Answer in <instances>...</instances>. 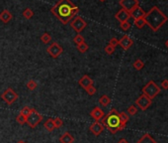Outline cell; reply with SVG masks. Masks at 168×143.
Masks as SVG:
<instances>
[{
	"label": "cell",
	"mask_w": 168,
	"mask_h": 143,
	"mask_svg": "<svg viewBox=\"0 0 168 143\" xmlns=\"http://www.w3.org/2000/svg\"><path fill=\"white\" fill-rule=\"evenodd\" d=\"M50 11L62 24L66 25L72 20V18L78 15L79 8L70 0H60L56 5L52 7Z\"/></svg>",
	"instance_id": "6da1fadb"
},
{
	"label": "cell",
	"mask_w": 168,
	"mask_h": 143,
	"mask_svg": "<svg viewBox=\"0 0 168 143\" xmlns=\"http://www.w3.org/2000/svg\"><path fill=\"white\" fill-rule=\"evenodd\" d=\"M144 20L146 22V25H148L151 30L156 32L167 22L168 18L162 11H160V9L157 6H153L145 14Z\"/></svg>",
	"instance_id": "7a4b0ae2"
},
{
	"label": "cell",
	"mask_w": 168,
	"mask_h": 143,
	"mask_svg": "<svg viewBox=\"0 0 168 143\" xmlns=\"http://www.w3.org/2000/svg\"><path fill=\"white\" fill-rule=\"evenodd\" d=\"M99 122L104 125V127H107L111 133L118 132V127L120 125L119 112H118L116 108H112L107 115H104L99 120Z\"/></svg>",
	"instance_id": "3957f363"
},
{
	"label": "cell",
	"mask_w": 168,
	"mask_h": 143,
	"mask_svg": "<svg viewBox=\"0 0 168 143\" xmlns=\"http://www.w3.org/2000/svg\"><path fill=\"white\" fill-rule=\"evenodd\" d=\"M160 91H161V87H159L153 81L148 82L144 87H142V95H146L151 100H152L156 95L160 94Z\"/></svg>",
	"instance_id": "277c9868"
},
{
	"label": "cell",
	"mask_w": 168,
	"mask_h": 143,
	"mask_svg": "<svg viewBox=\"0 0 168 143\" xmlns=\"http://www.w3.org/2000/svg\"><path fill=\"white\" fill-rule=\"evenodd\" d=\"M42 120H43V115H42L41 113L38 112L35 108H33L32 112L27 116L26 123L30 126L31 128H35Z\"/></svg>",
	"instance_id": "5b68a950"
},
{
	"label": "cell",
	"mask_w": 168,
	"mask_h": 143,
	"mask_svg": "<svg viewBox=\"0 0 168 143\" xmlns=\"http://www.w3.org/2000/svg\"><path fill=\"white\" fill-rule=\"evenodd\" d=\"M1 99L5 102L7 104H13L17 99H18V94L14 91L13 89H11V87H8L4 92L1 95Z\"/></svg>",
	"instance_id": "8992f818"
},
{
	"label": "cell",
	"mask_w": 168,
	"mask_h": 143,
	"mask_svg": "<svg viewBox=\"0 0 168 143\" xmlns=\"http://www.w3.org/2000/svg\"><path fill=\"white\" fill-rule=\"evenodd\" d=\"M70 26L72 29H74V30L76 31L78 34H80V32L87 26V23L83 18H81L80 16L77 15L76 17H74V19L71 21Z\"/></svg>",
	"instance_id": "52a82bcc"
},
{
	"label": "cell",
	"mask_w": 168,
	"mask_h": 143,
	"mask_svg": "<svg viewBox=\"0 0 168 143\" xmlns=\"http://www.w3.org/2000/svg\"><path fill=\"white\" fill-rule=\"evenodd\" d=\"M62 51H64V50H62V47L60 44H57V42L52 43L50 46H49V48L47 49L48 54L53 59H57V58L60 57L62 53Z\"/></svg>",
	"instance_id": "ba28073f"
},
{
	"label": "cell",
	"mask_w": 168,
	"mask_h": 143,
	"mask_svg": "<svg viewBox=\"0 0 168 143\" xmlns=\"http://www.w3.org/2000/svg\"><path fill=\"white\" fill-rule=\"evenodd\" d=\"M136 104L141 110H146V109L151 106V99H148L146 95H141L140 98L136 100Z\"/></svg>",
	"instance_id": "9c48e42d"
},
{
	"label": "cell",
	"mask_w": 168,
	"mask_h": 143,
	"mask_svg": "<svg viewBox=\"0 0 168 143\" xmlns=\"http://www.w3.org/2000/svg\"><path fill=\"white\" fill-rule=\"evenodd\" d=\"M120 5L122 6V9L130 13L137 6H138V0H120Z\"/></svg>",
	"instance_id": "30bf717a"
},
{
	"label": "cell",
	"mask_w": 168,
	"mask_h": 143,
	"mask_svg": "<svg viewBox=\"0 0 168 143\" xmlns=\"http://www.w3.org/2000/svg\"><path fill=\"white\" fill-rule=\"evenodd\" d=\"M133 39L128 35H124L119 40V45L122 47V49L125 50V51H127V50H129L130 48H131L133 46Z\"/></svg>",
	"instance_id": "8fae6325"
},
{
	"label": "cell",
	"mask_w": 168,
	"mask_h": 143,
	"mask_svg": "<svg viewBox=\"0 0 168 143\" xmlns=\"http://www.w3.org/2000/svg\"><path fill=\"white\" fill-rule=\"evenodd\" d=\"M145 14H146V13L144 11V9H142V8L140 7V5L137 6L132 12H130V15H131L132 18H133V20H137V19L144 18Z\"/></svg>",
	"instance_id": "7c38bea8"
},
{
	"label": "cell",
	"mask_w": 168,
	"mask_h": 143,
	"mask_svg": "<svg viewBox=\"0 0 168 143\" xmlns=\"http://www.w3.org/2000/svg\"><path fill=\"white\" fill-rule=\"evenodd\" d=\"M104 125H102L101 124L99 121H95V122H93L91 125H90V127H89V129H90V131L94 134V135H96V136H98V135H100L101 133L103 132V130H104Z\"/></svg>",
	"instance_id": "4fadbf2b"
},
{
	"label": "cell",
	"mask_w": 168,
	"mask_h": 143,
	"mask_svg": "<svg viewBox=\"0 0 168 143\" xmlns=\"http://www.w3.org/2000/svg\"><path fill=\"white\" fill-rule=\"evenodd\" d=\"M93 83H94L93 79H92L89 75H84L83 77L78 81L79 86H80L81 87H83L84 90L87 89V87H91V86H93Z\"/></svg>",
	"instance_id": "5bb4252c"
},
{
	"label": "cell",
	"mask_w": 168,
	"mask_h": 143,
	"mask_svg": "<svg viewBox=\"0 0 168 143\" xmlns=\"http://www.w3.org/2000/svg\"><path fill=\"white\" fill-rule=\"evenodd\" d=\"M90 115H91L92 118L95 119V121H99L105 115V113H104L102 108L99 107V106H96L90 111Z\"/></svg>",
	"instance_id": "9a60e30c"
},
{
	"label": "cell",
	"mask_w": 168,
	"mask_h": 143,
	"mask_svg": "<svg viewBox=\"0 0 168 143\" xmlns=\"http://www.w3.org/2000/svg\"><path fill=\"white\" fill-rule=\"evenodd\" d=\"M115 17L120 23H122V22H126V21H129L130 17H131V15H130V13L128 11H126L124 9H121L119 12H117L116 13Z\"/></svg>",
	"instance_id": "2e32d148"
},
{
	"label": "cell",
	"mask_w": 168,
	"mask_h": 143,
	"mask_svg": "<svg viewBox=\"0 0 168 143\" xmlns=\"http://www.w3.org/2000/svg\"><path fill=\"white\" fill-rule=\"evenodd\" d=\"M60 143H73L74 142V137L72 136V134L70 132L66 131L64 133L61 134V136L60 137Z\"/></svg>",
	"instance_id": "e0dca14e"
},
{
	"label": "cell",
	"mask_w": 168,
	"mask_h": 143,
	"mask_svg": "<svg viewBox=\"0 0 168 143\" xmlns=\"http://www.w3.org/2000/svg\"><path fill=\"white\" fill-rule=\"evenodd\" d=\"M12 17H13V16H12L11 12L8 11L7 9H4L1 13H0V20L5 24L9 23V21H11Z\"/></svg>",
	"instance_id": "ac0fdd59"
},
{
	"label": "cell",
	"mask_w": 168,
	"mask_h": 143,
	"mask_svg": "<svg viewBox=\"0 0 168 143\" xmlns=\"http://www.w3.org/2000/svg\"><path fill=\"white\" fill-rule=\"evenodd\" d=\"M99 103H100L101 106L106 107V106H108L109 104L111 103V99L109 98V96H108L107 95H103L99 99Z\"/></svg>",
	"instance_id": "d6986e66"
},
{
	"label": "cell",
	"mask_w": 168,
	"mask_h": 143,
	"mask_svg": "<svg viewBox=\"0 0 168 143\" xmlns=\"http://www.w3.org/2000/svg\"><path fill=\"white\" fill-rule=\"evenodd\" d=\"M137 143H156V141H155V139H153L150 134H144V135H142V137L137 141Z\"/></svg>",
	"instance_id": "ffe728a7"
},
{
	"label": "cell",
	"mask_w": 168,
	"mask_h": 143,
	"mask_svg": "<svg viewBox=\"0 0 168 143\" xmlns=\"http://www.w3.org/2000/svg\"><path fill=\"white\" fill-rule=\"evenodd\" d=\"M44 127L46 128V130H48L49 132H53L56 127H54V124H53V118H49L46 120V122L44 123Z\"/></svg>",
	"instance_id": "44dd1931"
},
{
	"label": "cell",
	"mask_w": 168,
	"mask_h": 143,
	"mask_svg": "<svg viewBox=\"0 0 168 143\" xmlns=\"http://www.w3.org/2000/svg\"><path fill=\"white\" fill-rule=\"evenodd\" d=\"M119 118H120V123L123 125H126L130 120L129 114L126 112H119Z\"/></svg>",
	"instance_id": "7402d4cb"
},
{
	"label": "cell",
	"mask_w": 168,
	"mask_h": 143,
	"mask_svg": "<svg viewBox=\"0 0 168 143\" xmlns=\"http://www.w3.org/2000/svg\"><path fill=\"white\" fill-rule=\"evenodd\" d=\"M133 68L136 69V70L141 71V70L144 69V61H141V59H137V60H136V61L133 62Z\"/></svg>",
	"instance_id": "603a6c76"
},
{
	"label": "cell",
	"mask_w": 168,
	"mask_h": 143,
	"mask_svg": "<svg viewBox=\"0 0 168 143\" xmlns=\"http://www.w3.org/2000/svg\"><path fill=\"white\" fill-rule=\"evenodd\" d=\"M22 15H23V17L25 18V19H31L33 16H34V12L30 9V8H27V9H25L24 11H23V13H22Z\"/></svg>",
	"instance_id": "cb8c5ba5"
},
{
	"label": "cell",
	"mask_w": 168,
	"mask_h": 143,
	"mask_svg": "<svg viewBox=\"0 0 168 143\" xmlns=\"http://www.w3.org/2000/svg\"><path fill=\"white\" fill-rule=\"evenodd\" d=\"M41 40L44 44H49L50 41H52V36H50L49 33H44L43 35L41 36Z\"/></svg>",
	"instance_id": "d4e9b609"
},
{
	"label": "cell",
	"mask_w": 168,
	"mask_h": 143,
	"mask_svg": "<svg viewBox=\"0 0 168 143\" xmlns=\"http://www.w3.org/2000/svg\"><path fill=\"white\" fill-rule=\"evenodd\" d=\"M134 25H136V27L138 28V29H141L144 28L145 25H146V22L144 18H141V19H137V20H134Z\"/></svg>",
	"instance_id": "484cf974"
},
{
	"label": "cell",
	"mask_w": 168,
	"mask_h": 143,
	"mask_svg": "<svg viewBox=\"0 0 168 143\" xmlns=\"http://www.w3.org/2000/svg\"><path fill=\"white\" fill-rule=\"evenodd\" d=\"M26 86L30 91H35L38 87V83H37L36 81H34V79H30V81H28Z\"/></svg>",
	"instance_id": "4316f807"
},
{
	"label": "cell",
	"mask_w": 168,
	"mask_h": 143,
	"mask_svg": "<svg viewBox=\"0 0 168 143\" xmlns=\"http://www.w3.org/2000/svg\"><path fill=\"white\" fill-rule=\"evenodd\" d=\"M88 45L85 43V42H83V43H81V44H79V45H77V50L80 53H85V52H87L88 51Z\"/></svg>",
	"instance_id": "83f0119b"
},
{
	"label": "cell",
	"mask_w": 168,
	"mask_h": 143,
	"mask_svg": "<svg viewBox=\"0 0 168 143\" xmlns=\"http://www.w3.org/2000/svg\"><path fill=\"white\" fill-rule=\"evenodd\" d=\"M128 114L129 115H136L137 114V107L136 106H133H133H130L129 107H128Z\"/></svg>",
	"instance_id": "f1b7e54d"
},
{
	"label": "cell",
	"mask_w": 168,
	"mask_h": 143,
	"mask_svg": "<svg viewBox=\"0 0 168 143\" xmlns=\"http://www.w3.org/2000/svg\"><path fill=\"white\" fill-rule=\"evenodd\" d=\"M32 110H33V108H31V107H28V106H25V107H23L22 109H21V111H20V113L22 114L23 116H25L27 118V116L30 114V113L32 112Z\"/></svg>",
	"instance_id": "f546056e"
},
{
	"label": "cell",
	"mask_w": 168,
	"mask_h": 143,
	"mask_svg": "<svg viewBox=\"0 0 168 143\" xmlns=\"http://www.w3.org/2000/svg\"><path fill=\"white\" fill-rule=\"evenodd\" d=\"M53 124H54V127L56 128H60L64 122H62L61 118L60 117H57V118H53Z\"/></svg>",
	"instance_id": "4dcf8cb0"
},
{
	"label": "cell",
	"mask_w": 168,
	"mask_h": 143,
	"mask_svg": "<svg viewBox=\"0 0 168 143\" xmlns=\"http://www.w3.org/2000/svg\"><path fill=\"white\" fill-rule=\"evenodd\" d=\"M16 121H17V123L23 125V124L26 123V117L23 116L21 113H19V114L17 115V117H16Z\"/></svg>",
	"instance_id": "1f68e13d"
},
{
	"label": "cell",
	"mask_w": 168,
	"mask_h": 143,
	"mask_svg": "<svg viewBox=\"0 0 168 143\" xmlns=\"http://www.w3.org/2000/svg\"><path fill=\"white\" fill-rule=\"evenodd\" d=\"M73 41H74V43L76 44V45H79V44H81L84 42V37L80 34H77L76 36H75L73 38Z\"/></svg>",
	"instance_id": "d6a6232c"
},
{
	"label": "cell",
	"mask_w": 168,
	"mask_h": 143,
	"mask_svg": "<svg viewBox=\"0 0 168 143\" xmlns=\"http://www.w3.org/2000/svg\"><path fill=\"white\" fill-rule=\"evenodd\" d=\"M85 91L89 95H94L96 94V91H97V90H96V87L94 86H91L89 87H87V89H85Z\"/></svg>",
	"instance_id": "836d02e7"
},
{
	"label": "cell",
	"mask_w": 168,
	"mask_h": 143,
	"mask_svg": "<svg viewBox=\"0 0 168 143\" xmlns=\"http://www.w3.org/2000/svg\"><path fill=\"white\" fill-rule=\"evenodd\" d=\"M121 28L123 29L124 31H128L130 28H131V24L129 23V21H126V22H122L120 24Z\"/></svg>",
	"instance_id": "e575fe53"
},
{
	"label": "cell",
	"mask_w": 168,
	"mask_h": 143,
	"mask_svg": "<svg viewBox=\"0 0 168 143\" xmlns=\"http://www.w3.org/2000/svg\"><path fill=\"white\" fill-rule=\"evenodd\" d=\"M115 47H113L111 45H107L106 47H105V52H106L108 55H112L113 53L115 52Z\"/></svg>",
	"instance_id": "d590c367"
},
{
	"label": "cell",
	"mask_w": 168,
	"mask_h": 143,
	"mask_svg": "<svg viewBox=\"0 0 168 143\" xmlns=\"http://www.w3.org/2000/svg\"><path fill=\"white\" fill-rule=\"evenodd\" d=\"M109 45H111V46H113V47H117L118 45H119V40L117 39V38H115V37H113V38H111V40L109 41Z\"/></svg>",
	"instance_id": "8d00e7d4"
},
{
	"label": "cell",
	"mask_w": 168,
	"mask_h": 143,
	"mask_svg": "<svg viewBox=\"0 0 168 143\" xmlns=\"http://www.w3.org/2000/svg\"><path fill=\"white\" fill-rule=\"evenodd\" d=\"M161 87L163 90H168V79H163L161 82Z\"/></svg>",
	"instance_id": "74e56055"
},
{
	"label": "cell",
	"mask_w": 168,
	"mask_h": 143,
	"mask_svg": "<svg viewBox=\"0 0 168 143\" xmlns=\"http://www.w3.org/2000/svg\"><path fill=\"white\" fill-rule=\"evenodd\" d=\"M118 143H129V141L127 139H125V138H121V139L118 141Z\"/></svg>",
	"instance_id": "f35d334b"
},
{
	"label": "cell",
	"mask_w": 168,
	"mask_h": 143,
	"mask_svg": "<svg viewBox=\"0 0 168 143\" xmlns=\"http://www.w3.org/2000/svg\"><path fill=\"white\" fill-rule=\"evenodd\" d=\"M165 46H166V48H168V39H167L166 42H165Z\"/></svg>",
	"instance_id": "ab89813d"
},
{
	"label": "cell",
	"mask_w": 168,
	"mask_h": 143,
	"mask_svg": "<svg viewBox=\"0 0 168 143\" xmlns=\"http://www.w3.org/2000/svg\"><path fill=\"white\" fill-rule=\"evenodd\" d=\"M17 143H25V141H23V140H20V141H18Z\"/></svg>",
	"instance_id": "60d3db41"
},
{
	"label": "cell",
	"mask_w": 168,
	"mask_h": 143,
	"mask_svg": "<svg viewBox=\"0 0 168 143\" xmlns=\"http://www.w3.org/2000/svg\"><path fill=\"white\" fill-rule=\"evenodd\" d=\"M99 1H101V2H104V1H106V0H99Z\"/></svg>",
	"instance_id": "b9f144b4"
},
{
	"label": "cell",
	"mask_w": 168,
	"mask_h": 143,
	"mask_svg": "<svg viewBox=\"0 0 168 143\" xmlns=\"http://www.w3.org/2000/svg\"><path fill=\"white\" fill-rule=\"evenodd\" d=\"M25 143H27V142H25Z\"/></svg>",
	"instance_id": "7bdbcfd3"
}]
</instances>
